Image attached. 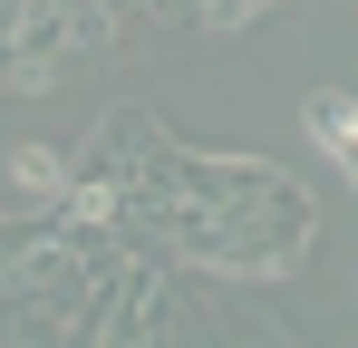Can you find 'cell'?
<instances>
[{
	"label": "cell",
	"mask_w": 358,
	"mask_h": 348,
	"mask_svg": "<svg viewBox=\"0 0 358 348\" xmlns=\"http://www.w3.org/2000/svg\"><path fill=\"white\" fill-rule=\"evenodd\" d=\"M194 10H203L213 29H233V20H252V10H271V0H194Z\"/></svg>",
	"instance_id": "1"
},
{
	"label": "cell",
	"mask_w": 358,
	"mask_h": 348,
	"mask_svg": "<svg viewBox=\"0 0 358 348\" xmlns=\"http://www.w3.org/2000/svg\"><path fill=\"white\" fill-rule=\"evenodd\" d=\"M339 174H349V184H358V136H349V155H339Z\"/></svg>",
	"instance_id": "2"
}]
</instances>
